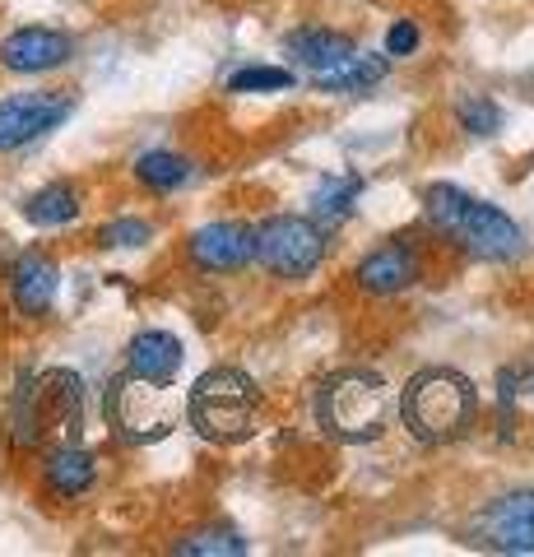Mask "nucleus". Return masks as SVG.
<instances>
[{
	"label": "nucleus",
	"instance_id": "obj_11",
	"mask_svg": "<svg viewBox=\"0 0 534 557\" xmlns=\"http://www.w3.org/2000/svg\"><path fill=\"white\" fill-rule=\"evenodd\" d=\"M419 278H423V260L405 237H390L382 247H372L353 270V284L372 293V298H395V293L419 284Z\"/></svg>",
	"mask_w": 534,
	"mask_h": 557
},
{
	"label": "nucleus",
	"instance_id": "obj_12",
	"mask_svg": "<svg viewBox=\"0 0 534 557\" xmlns=\"http://www.w3.org/2000/svg\"><path fill=\"white\" fill-rule=\"evenodd\" d=\"M186 256H191V265L204 274H237L251 265V228L247 223H233V219L200 223V228L186 237Z\"/></svg>",
	"mask_w": 534,
	"mask_h": 557
},
{
	"label": "nucleus",
	"instance_id": "obj_15",
	"mask_svg": "<svg viewBox=\"0 0 534 557\" xmlns=\"http://www.w3.org/2000/svg\"><path fill=\"white\" fill-rule=\"evenodd\" d=\"M186 362V348L172 330H140L126 344V372L149 376V381H172Z\"/></svg>",
	"mask_w": 534,
	"mask_h": 557
},
{
	"label": "nucleus",
	"instance_id": "obj_3",
	"mask_svg": "<svg viewBox=\"0 0 534 557\" xmlns=\"http://www.w3.org/2000/svg\"><path fill=\"white\" fill-rule=\"evenodd\" d=\"M186 418L204 442L214 446H243L261 432L265 418V395L243 368H210L191 395H186Z\"/></svg>",
	"mask_w": 534,
	"mask_h": 557
},
{
	"label": "nucleus",
	"instance_id": "obj_18",
	"mask_svg": "<svg viewBox=\"0 0 534 557\" xmlns=\"http://www.w3.org/2000/svg\"><path fill=\"white\" fill-rule=\"evenodd\" d=\"M497 399H502V432L511 437H534V368H507L497 376Z\"/></svg>",
	"mask_w": 534,
	"mask_h": 557
},
{
	"label": "nucleus",
	"instance_id": "obj_10",
	"mask_svg": "<svg viewBox=\"0 0 534 557\" xmlns=\"http://www.w3.org/2000/svg\"><path fill=\"white\" fill-rule=\"evenodd\" d=\"M71 57H75V38L61 28H47V24L14 28L10 38L0 42V65L14 70V75H47V70L71 65Z\"/></svg>",
	"mask_w": 534,
	"mask_h": 557
},
{
	"label": "nucleus",
	"instance_id": "obj_9",
	"mask_svg": "<svg viewBox=\"0 0 534 557\" xmlns=\"http://www.w3.org/2000/svg\"><path fill=\"white\" fill-rule=\"evenodd\" d=\"M470 534L493 553H534V487H511L493 497L470 520Z\"/></svg>",
	"mask_w": 534,
	"mask_h": 557
},
{
	"label": "nucleus",
	"instance_id": "obj_23",
	"mask_svg": "<svg viewBox=\"0 0 534 557\" xmlns=\"http://www.w3.org/2000/svg\"><path fill=\"white\" fill-rule=\"evenodd\" d=\"M456 126H460L464 135L488 139V135L502 131V108H497L488 94H464V98L456 102Z\"/></svg>",
	"mask_w": 534,
	"mask_h": 557
},
{
	"label": "nucleus",
	"instance_id": "obj_21",
	"mask_svg": "<svg viewBox=\"0 0 534 557\" xmlns=\"http://www.w3.org/2000/svg\"><path fill=\"white\" fill-rule=\"evenodd\" d=\"M135 182H140L145 190H159V196H167V190H182L186 182L196 177V163L186 159V153L177 149H149L135 159Z\"/></svg>",
	"mask_w": 534,
	"mask_h": 557
},
{
	"label": "nucleus",
	"instance_id": "obj_1",
	"mask_svg": "<svg viewBox=\"0 0 534 557\" xmlns=\"http://www.w3.org/2000/svg\"><path fill=\"white\" fill-rule=\"evenodd\" d=\"M423 214L427 223L460 247L464 256L474 260H493V265H507L525 251V233L521 223H516L507 209H497L493 200L474 196V190H464L456 182H433L423 190Z\"/></svg>",
	"mask_w": 534,
	"mask_h": 557
},
{
	"label": "nucleus",
	"instance_id": "obj_25",
	"mask_svg": "<svg viewBox=\"0 0 534 557\" xmlns=\"http://www.w3.org/2000/svg\"><path fill=\"white\" fill-rule=\"evenodd\" d=\"M153 237V223L149 219H112V223H102L98 228V247H108V251H122V247H145V242Z\"/></svg>",
	"mask_w": 534,
	"mask_h": 557
},
{
	"label": "nucleus",
	"instance_id": "obj_26",
	"mask_svg": "<svg viewBox=\"0 0 534 557\" xmlns=\"http://www.w3.org/2000/svg\"><path fill=\"white\" fill-rule=\"evenodd\" d=\"M419 42H423V33H419V24L413 20H395L390 24V33H386V57H413V51H419Z\"/></svg>",
	"mask_w": 534,
	"mask_h": 557
},
{
	"label": "nucleus",
	"instance_id": "obj_22",
	"mask_svg": "<svg viewBox=\"0 0 534 557\" xmlns=\"http://www.w3.org/2000/svg\"><path fill=\"white\" fill-rule=\"evenodd\" d=\"M247 548L251 544L243 539V530H233V525H204V530H191L172 544L177 557H243Z\"/></svg>",
	"mask_w": 534,
	"mask_h": 557
},
{
	"label": "nucleus",
	"instance_id": "obj_4",
	"mask_svg": "<svg viewBox=\"0 0 534 557\" xmlns=\"http://www.w3.org/2000/svg\"><path fill=\"white\" fill-rule=\"evenodd\" d=\"M400 418L423 446L460 442L479 418V391L456 368H423L400 391Z\"/></svg>",
	"mask_w": 534,
	"mask_h": 557
},
{
	"label": "nucleus",
	"instance_id": "obj_16",
	"mask_svg": "<svg viewBox=\"0 0 534 557\" xmlns=\"http://www.w3.org/2000/svg\"><path fill=\"white\" fill-rule=\"evenodd\" d=\"M390 75V57H372V51H349L344 61L312 70V84L321 94H368Z\"/></svg>",
	"mask_w": 534,
	"mask_h": 557
},
{
	"label": "nucleus",
	"instance_id": "obj_7",
	"mask_svg": "<svg viewBox=\"0 0 534 557\" xmlns=\"http://www.w3.org/2000/svg\"><path fill=\"white\" fill-rule=\"evenodd\" d=\"M251 260L274 274V278H312L325 260V233L302 214H270L251 228Z\"/></svg>",
	"mask_w": 534,
	"mask_h": 557
},
{
	"label": "nucleus",
	"instance_id": "obj_2",
	"mask_svg": "<svg viewBox=\"0 0 534 557\" xmlns=\"http://www.w3.org/2000/svg\"><path fill=\"white\" fill-rule=\"evenodd\" d=\"M84 409H89V395H84L79 372H71V368L28 372V376H20V391L10 399V432H14V442L28 450L79 442Z\"/></svg>",
	"mask_w": 534,
	"mask_h": 557
},
{
	"label": "nucleus",
	"instance_id": "obj_5",
	"mask_svg": "<svg viewBox=\"0 0 534 557\" xmlns=\"http://www.w3.org/2000/svg\"><path fill=\"white\" fill-rule=\"evenodd\" d=\"M395 391L368 368H344L316 386V423L335 442H376L390 423Z\"/></svg>",
	"mask_w": 534,
	"mask_h": 557
},
{
	"label": "nucleus",
	"instance_id": "obj_13",
	"mask_svg": "<svg viewBox=\"0 0 534 557\" xmlns=\"http://www.w3.org/2000/svg\"><path fill=\"white\" fill-rule=\"evenodd\" d=\"M57 288H61V270H57V260L42 256V251H24L10 265V298L33 321L51 311V302H57Z\"/></svg>",
	"mask_w": 534,
	"mask_h": 557
},
{
	"label": "nucleus",
	"instance_id": "obj_8",
	"mask_svg": "<svg viewBox=\"0 0 534 557\" xmlns=\"http://www.w3.org/2000/svg\"><path fill=\"white\" fill-rule=\"evenodd\" d=\"M71 112H75V98L65 89H28V94L0 98V153H14L33 145V139L51 135L71 121Z\"/></svg>",
	"mask_w": 534,
	"mask_h": 557
},
{
	"label": "nucleus",
	"instance_id": "obj_19",
	"mask_svg": "<svg viewBox=\"0 0 534 557\" xmlns=\"http://www.w3.org/2000/svg\"><path fill=\"white\" fill-rule=\"evenodd\" d=\"M284 47H288V57H293V61H302L307 70H325V65L344 61L349 51H358L353 38H344V33H335V28H321V24L293 28L288 38H284Z\"/></svg>",
	"mask_w": 534,
	"mask_h": 557
},
{
	"label": "nucleus",
	"instance_id": "obj_24",
	"mask_svg": "<svg viewBox=\"0 0 534 557\" xmlns=\"http://www.w3.org/2000/svg\"><path fill=\"white\" fill-rule=\"evenodd\" d=\"M293 89V70L284 65H243L228 75V94H284Z\"/></svg>",
	"mask_w": 534,
	"mask_h": 557
},
{
	"label": "nucleus",
	"instance_id": "obj_14",
	"mask_svg": "<svg viewBox=\"0 0 534 557\" xmlns=\"http://www.w3.org/2000/svg\"><path fill=\"white\" fill-rule=\"evenodd\" d=\"M98 479V460L94 450H84L79 442H65V446H47V460H42V483L51 497L61 502H75L94 487Z\"/></svg>",
	"mask_w": 534,
	"mask_h": 557
},
{
	"label": "nucleus",
	"instance_id": "obj_17",
	"mask_svg": "<svg viewBox=\"0 0 534 557\" xmlns=\"http://www.w3.org/2000/svg\"><path fill=\"white\" fill-rule=\"evenodd\" d=\"M363 186H368L363 172H331V177H321L316 190H312V223L316 228L331 233V228H339V223H349Z\"/></svg>",
	"mask_w": 534,
	"mask_h": 557
},
{
	"label": "nucleus",
	"instance_id": "obj_20",
	"mask_svg": "<svg viewBox=\"0 0 534 557\" xmlns=\"http://www.w3.org/2000/svg\"><path fill=\"white\" fill-rule=\"evenodd\" d=\"M79 209H84L79 186L47 182L42 190H33V196L24 200V219L33 223V228H65V223L79 219Z\"/></svg>",
	"mask_w": 534,
	"mask_h": 557
},
{
	"label": "nucleus",
	"instance_id": "obj_6",
	"mask_svg": "<svg viewBox=\"0 0 534 557\" xmlns=\"http://www.w3.org/2000/svg\"><path fill=\"white\" fill-rule=\"evenodd\" d=\"M172 381H149V376H116L108 386V423L122 442L131 446H153L163 442L182 418V399L167 391Z\"/></svg>",
	"mask_w": 534,
	"mask_h": 557
}]
</instances>
